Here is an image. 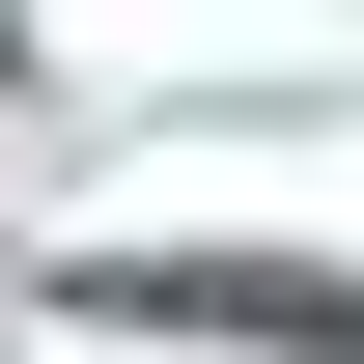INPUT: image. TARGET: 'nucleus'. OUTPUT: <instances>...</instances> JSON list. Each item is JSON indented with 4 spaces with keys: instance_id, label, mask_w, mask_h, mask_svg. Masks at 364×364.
<instances>
[{
    "instance_id": "obj_1",
    "label": "nucleus",
    "mask_w": 364,
    "mask_h": 364,
    "mask_svg": "<svg viewBox=\"0 0 364 364\" xmlns=\"http://www.w3.org/2000/svg\"><path fill=\"white\" fill-rule=\"evenodd\" d=\"M85 309H168V336H280V364H364V280H252V252H168V280H85Z\"/></svg>"
}]
</instances>
